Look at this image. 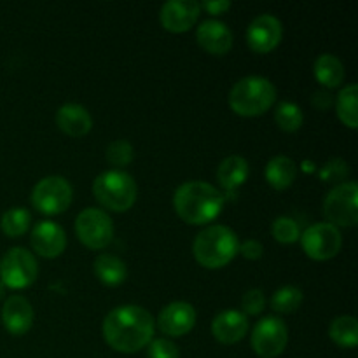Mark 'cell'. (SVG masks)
I'll use <instances>...</instances> for the list:
<instances>
[{"label":"cell","mask_w":358,"mask_h":358,"mask_svg":"<svg viewBox=\"0 0 358 358\" xmlns=\"http://www.w3.org/2000/svg\"><path fill=\"white\" fill-rule=\"evenodd\" d=\"M154 318L145 308L126 304L112 310L103 320V338L114 350L135 353L145 348L154 336Z\"/></svg>","instance_id":"6da1fadb"},{"label":"cell","mask_w":358,"mask_h":358,"mask_svg":"<svg viewBox=\"0 0 358 358\" xmlns=\"http://www.w3.org/2000/svg\"><path fill=\"white\" fill-rule=\"evenodd\" d=\"M173 206L182 220L189 224H206L215 219L224 206L219 189L203 180L184 182L173 194Z\"/></svg>","instance_id":"7a4b0ae2"},{"label":"cell","mask_w":358,"mask_h":358,"mask_svg":"<svg viewBox=\"0 0 358 358\" xmlns=\"http://www.w3.org/2000/svg\"><path fill=\"white\" fill-rule=\"evenodd\" d=\"M240 248L236 233L226 226H213L205 227L201 233L196 236L192 250L198 262L205 268L217 269L226 266L234 259Z\"/></svg>","instance_id":"3957f363"},{"label":"cell","mask_w":358,"mask_h":358,"mask_svg":"<svg viewBox=\"0 0 358 358\" xmlns=\"http://www.w3.org/2000/svg\"><path fill=\"white\" fill-rule=\"evenodd\" d=\"M276 100V87L266 77L248 76L238 80L229 91V107L240 115L264 114Z\"/></svg>","instance_id":"277c9868"},{"label":"cell","mask_w":358,"mask_h":358,"mask_svg":"<svg viewBox=\"0 0 358 358\" xmlns=\"http://www.w3.org/2000/svg\"><path fill=\"white\" fill-rule=\"evenodd\" d=\"M136 182L131 175L121 170L103 171L93 184V194L105 208L126 212L136 201Z\"/></svg>","instance_id":"5b68a950"},{"label":"cell","mask_w":358,"mask_h":358,"mask_svg":"<svg viewBox=\"0 0 358 358\" xmlns=\"http://www.w3.org/2000/svg\"><path fill=\"white\" fill-rule=\"evenodd\" d=\"M37 275V261H35L34 254L23 247L9 248L0 261V282L10 289L30 287Z\"/></svg>","instance_id":"8992f818"},{"label":"cell","mask_w":358,"mask_h":358,"mask_svg":"<svg viewBox=\"0 0 358 358\" xmlns=\"http://www.w3.org/2000/svg\"><path fill=\"white\" fill-rule=\"evenodd\" d=\"M358 187L355 182L338 184L324 201V215L332 226L352 227L358 222Z\"/></svg>","instance_id":"52a82bcc"},{"label":"cell","mask_w":358,"mask_h":358,"mask_svg":"<svg viewBox=\"0 0 358 358\" xmlns=\"http://www.w3.org/2000/svg\"><path fill=\"white\" fill-rule=\"evenodd\" d=\"M72 203V185L58 175L42 178L31 191V205L45 215H56Z\"/></svg>","instance_id":"ba28073f"},{"label":"cell","mask_w":358,"mask_h":358,"mask_svg":"<svg viewBox=\"0 0 358 358\" xmlns=\"http://www.w3.org/2000/svg\"><path fill=\"white\" fill-rule=\"evenodd\" d=\"M76 233L86 247L100 250L112 241L114 224L103 210L84 208L76 219Z\"/></svg>","instance_id":"9c48e42d"},{"label":"cell","mask_w":358,"mask_h":358,"mask_svg":"<svg viewBox=\"0 0 358 358\" xmlns=\"http://www.w3.org/2000/svg\"><path fill=\"white\" fill-rule=\"evenodd\" d=\"M289 343V329L278 317H266L254 327L252 346L262 358H275L285 350Z\"/></svg>","instance_id":"30bf717a"},{"label":"cell","mask_w":358,"mask_h":358,"mask_svg":"<svg viewBox=\"0 0 358 358\" xmlns=\"http://www.w3.org/2000/svg\"><path fill=\"white\" fill-rule=\"evenodd\" d=\"M303 248L311 259L327 261L334 257L343 245V236L336 226L329 222H318L308 227L303 233Z\"/></svg>","instance_id":"8fae6325"},{"label":"cell","mask_w":358,"mask_h":358,"mask_svg":"<svg viewBox=\"0 0 358 358\" xmlns=\"http://www.w3.org/2000/svg\"><path fill=\"white\" fill-rule=\"evenodd\" d=\"M283 35L282 23L273 14H261L247 28V42L254 51L269 52L280 44Z\"/></svg>","instance_id":"7c38bea8"},{"label":"cell","mask_w":358,"mask_h":358,"mask_svg":"<svg viewBox=\"0 0 358 358\" xmlns=\"http://www.w3.org/2000/svg\"><path fill=\"white\" fill-rule=\"evenodd\" d=\"M199 10L201 6L196 0H168L159 10L161 24L175 34L187 31L198 20Z\"/></svg>","instance_id":"4fadbf2b"},{"label":"cell","mask_w":358,"mask_h":358,"mask_svg":"<svg viewBox=\"0 0 358 358\" xmlns=\"http://www.w3.org/2000/svg\"><path fill=\"white\" fill-rule=\"evenodd\" d=\"M196 311L192 304L184 301H175L170 303L157 317V327L166 336H184L194 327Z\"/></svg>","instance_id":"5bb4252c"},{"label":"cell","mask_w":358,"mask_h":358,"mask_svg":"<svg viewBox=\"0 0 358 358\" xmlns=\"http://www.w3.org/2000/svg\"><path fill=\"white\" fill-rule=\"evenodd\" d=\"M31 247L42 257H58L66 247V234L59 224L42 220L31 231Z\"/></svg>","instance_id":"9a60e30c"},{"label":"cell","mask_w":358,"mask_h":358,"mask_svg":"<svg viewBox=\"0 0 358 358\" xmlns=\"http://www.w3.org/2000/svg\"><path fill=\"white\" fill-rule=\"evenodd\" d=\"M2 322L10 334H24L34 324V308L23 296H10L3 303Z\"/></svg>","instance_id":"2e32d148"},{"label":"cell","mask_w":358,"mask_h":358,"mask_svg":"<svg viewBox=\"0 0 358 358\" xmlns=\"http://www.w3.org/2000/svg\"><path fill=\"white\" fill-rule=\"evenodd\" d=\"M199 45L212 55H224L233 45V34L229 27L219 20H206L196 31Z\"/></svg>","instance_id":"e0dca14e"},{"label":"cell","mask_w":358,"mask_h":358,"mask_svg":"<svg viewBox=\"0 0 358 358\" xmlns=\"http://www.w3.org/2000/svg\"><path fill=\"white\" fill-rule=\"evenodd\" d=\"M248 331L247 315L236 310H226L217 315L212 322V332L217 341L224 345H233L243 339Z\"/></svg>","instance_id":"ac0fdd59"},{"label":"cell","mask_w":358,"mask_h":358,"mask_svg":"<svg viewBox=\"0 0 358 358\" xmlns=\"http://www.w3.org/2000/svg\"><path fill=\"white\" fill-rule=\"evenodd\" d=\"M56 122L59 129L70 136H83L93 126L90 112L79 103H65L56 112Z\"/></svg>","instance_id":"d6986e66"},{"label":"cell","mask_w":358,"mask_h":358,"mask_svg":"<svg viewBox=\"0 0 358 358\" xmlns=\"http://www.w3.org/2000/svg\"><path fill=\"white\" fill-rule=\"evenodd\" d=\"M248 177V163L241 156H227L217 168V180L226 191H236Z\"/></svg>","instance_id":"ffe728a7"},{"label":"cell","mask_w":358,"mask_h":358,"mask_svg":"<svg viewBox=\"0 0 358 358\" xmlns=\"http://www.w3.org/2000/svg\"><path fill=\"white\" fill-rule=\"evenodd\" d=\"M94 275L98 276L103 285L108 287H115V285H121L122 282L126 280V264L121 261L119 257L112 254H101L94 259Z\"/></svg>","instance_id":"44dd1931"},{"label":"cell","mask_w":358,"mask_h":358,"mask_svg":"<svg viewBox=\"0 0 358 358\" xmlns=\"http://www.w3.org/2000/svg\"><path fill=\"white\" fill-rule=\"evenodd\" d=\"M297 166L290 157L287 156H276L269 159L268 166H266V178H268L269 185L278 191L287 189L292 185L296 180Z\"/></svg>","instance_id":"7402d4cb"},{"label":"cell","mask_w":358,"mask_h":358,"mask_svg":"<svg viewBox=\"0 0 358 358\" xmlns=\"http://www.w3.org/2000/svg\"><path fill=\"white\" fill-rule=\"evenodd\" d=\"M315 77L324 86L338 87L345 79V66L338 56L325 52L318 56L315 62Z\"/></svg>","instance_id":"603a6c76"},{"label":"cell","mask_w":358,"mask_h":358,"mask_svg":"<svg viewBox=\"0 0 358 358\" xmlns=\"http://www.w3.org/2000/svg\"><path fill=\"white\" fill-rule=\"evenodd\" d=\"M329 336L332 338V341L338 343L339 346H345V348H353L358 343V324L355 317H338L331 324L329 329Z\"/></svg>","instance_id":"cb8c5ba5"},{"label":"cell","mask_w":358,"mask_h":358,"mask_svg":"<svg viewBox=\"0 0 358 358\" xmlns=\"http://www.w3.org/2000/svg\"><path fill=\"white\" fill-rule=\"evenodd\" d=\"M357 98H358V86L357 84H350L345 90L339 91L338 101H336V108H338V115L348 128L355 129L358 124V112H357Z\"/></svg>","instance_id":"d4e9b609"},{"label":"cell","mask_w":358,"mask_h":358,"mask_svg":"<svg viewBox=\"0 0 358 358\" xmlns=\"http://www.w3.org/2000/svg\"><path fill=\"white\" fill-rule=\"evenodd\" d=\"M31 215L27 208H21V206H14L3 212L2 219H0V226L2 231L10 238L21 236L24 231L30 226Z\"/></svg>","instance_id":"484cf974"},{"label":"cell","mask_w":358,"mask_h":358,"mask_svg":"<svg viewBox=\"0 0 358 358\" xmlns=\"http://www.w3.org/2000/svg\"><path fill=\"white\" fill-rule=\"evenodd\" d=\"M303 303V292L294 285H285L271 297V308L276 313H292Z\"/></svg>","instance_id":"4316f807"},{"label":"cell","mask_w":358,"mask_h":358,"mask_svg":"<svg viewBox=\"0 0 358 358\" xmlns=\"http://www.w3.org/2000/svg\"><path fill=\"white\" fill-rule=\"evenodd\" d=\"M276 124L283 129V131H297L303 126L304 115L299 105L292 103V101H282L275 110Z\"/></svg>","instance_id":"83f0119b"},{"label":"cell","mask_w":358,"mask_h":358,"mask_svg":"<svg viewBox=\"0 0 358 358\" xmlns=\"http://www.w3.org/2000/svg\"><path fill=\"white\" fill-rule=\"evenodd\" d=\"M271 233L280 243H294L301 238V227L292 217H278L273 220Z\"/></svg>","instance_id":"f1b7e54d"},{"label":"cell","mask_w":358,"mask_h":358,"mask_svg":"<svg viewBox=\"0 0 358 358\" xmlns=\"http://www.w3.org/2000/svg\"><path fill=\"white\" fill-rule=\"evenodd\" d=\"M108 163L115 168H122L131 163L133 159V147L128 140H114L108 143L107 152H105Z\"/></svg>","instance_id":"f546056e"},{"label":"cell","mask_w":358,"mask_h":358,"mask_svg":"<svg viewBox=\"0 0 358 358\" xmlns=\"http://www.w3.org/2000/svg\"><path fill=\"white\" fill-rule=\"evenodd\" d=\"M350 175V166L346 161L343 159H331L329 163H325L320 170V178L329 184H338V182L345 180Z\"/></svg>","instance_id":"4dcf8cb0"},{"label":"cell","mask_w":358,"mask_h":358,"mask_svg":"<svg viewBox=\"0 0 358 358\" xmlns=\"http://www.w3.org/2000/svg\"><path fill=\"white\" fill-rule=\"evenodd\" d=\"M266 306V299H264V292L259 289H252L248 290L247 294L241 299V308H243L245 313L248 315H259Z\"/></svg>","instance_id":"1f68e13d"},{"label":"cell","mask_w":358,"mask_h":358,"mask_svg":"<svg viewBox=\"0 0 358 358\" xmlns=\"http://www.w3.org/2000/svg\"><path fill=\"white\" fill-rule=\"evenodd\" d=\"M178 348L168 339H154L149 345V358H178Z\"/></svg>","instance_id":"d6a6232c"},{"label":"cell","mask_w":358,"mask_h":358,"mask_svg":"<svg viewBox=\"0 0 358 358\" xmlns=\"http://www.w3.org/2000/svg\"><path fill=\"white\" fill-rule=\"evenodd\" d=\"M238 252H241L247 259H259L262 255V245L257 240H247L240 245Z\"/></svg>","instance_id":"836d02e7"},{"label":"cell","mask_w":358,"mask_h":358,"mask_svg":"<svg viewBox=\"0 0 358 358\" xmlns=\"http://www.w3.org/2000/svg\"><path fill=\"white\" fill-rule=\"evenodd\" d=\"M199 6L205 7L210 14H222L229 9L231 2L229 0H208V2H203Z\"/></svg>","instance_id":"e575fe53"},{"label":"cell","mask_w":358,"mask_h":358,"mask_svg":"<svg viewBox=\"0 0 358 358\" xmlns=\"http://www.w3.org/2000/svg\"><path fill=\"white\" fill-rule=\"evenodd\" d=\"M311 101H313V105L317 108L325 110V108H329L332 105V94L327 93V91H317V93H313Z\"/></svg>","instance_id":"d590c367"},{"label":"cell","mask_w":358,"mask_h":358,"mask_svg":"<svg viewBox=\"0 0 358 358\" xmlns=\"http://www.w3.org/2000/svg\"><path fill=\"white\" fill-rule=\"evenodd\" d=\"M3 294H6V285H3L2 282H0V299L3 297Z\"/></svg>","instance_id":"8d00e7d4"}]
</instances>
